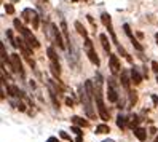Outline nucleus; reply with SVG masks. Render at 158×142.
Returning <instances> with one entry per match:
<instances>
[{
  "instance_id": "obj_22",
  "label": "nucleus",
  "mask_w": 158,
  "mask_h": 142,
  "mask_svg": "<svg viewBox=\"0 0 158 142\" xmlns=\"http://www.w3.org/2000/svg\"><path fill=\"white\" fill-rule=\"evenodd\" d=\"M46 53H48V58H50V61H51V62H59V61H58V56H56V53H54V48H53V46H48V48H46Z\"/></svg>"
},
{
  "instance_id": "obj_17",
  "label": "nucleus",
  "mask_w": 158,
  "mask_h": 142,
  "mask_svg": "<svg viewBox=\"0 0 158 142\" xmlns=\"http://www.w3.org/2000/svg\"><path fill=\"white\" fill-rule=\"evenodd\" d=\"M75 29H77V32L80 34V35H83L85 39H88V32H86V29H85V26H81V23L80 21H75Z\"/></svg>"
},
{
  "instance_id": "obj_36",
  "label": "nucleus",
  "mask_w": 158,
  "mask_h": 142,
  "mask_svg": "<svg viewBox=\"0 0 158 142\" xmlns=\"http://www.w3.org/2000/svg\"><path fill=\"white\" fill-rule=\"evenodd\" d=\"M155 39H156V45H158V34H155Z\"/></svg>"
},
{
  "instance_id": "obj_3",
  "label": "nucleus",
  "mask_w": 158,
  "mask_h": 142,
  "mask_svg": "<svg viewBox=\"0 0 158 142\" xmlns=\"http://www.w3.org/2000/svg\"><path fill=\"white\" fill-rule=\"evenodd\" d=\"M101 19H102V23H104V26L107 27V31H109V34H110V39H112V43H115V45H117V48H122V45L118 43V39H117V35H115V32H114V27H112V19H110V15H109V13H102Z\"/></svg>"
},
{
  "instance_id": "obj_15",
  "label": "nucleus",
  "mask_w": 158,
  "mask_h": 142,
  "mask_svg": "<svg viewBox=\"0 0 158 142\" xmlns=\"http://www.w3.org/2000/svg\"><path fill=\"white\" fill-rule=\"evenodd\" d=\"M99 40H101V43H102V48L109 53V51H110V42H109V39H107V35H106V34H101V35H99Z\"/></svg>"
},
{
  "instance_id": "obj_32",
  "label": "nucleus",
  "mask_w": 158,
  "mask_h": 142,
  "mask_svg": "<svg viewBox=\"0 0 158 142\" xmlns=\"http://www.w3.org/2000/svg\"><path fill=\"white\" fill-rule=\"evenodd\" d=\"M152 101H153V104H155V106H158V98L155 96V94H152Z\"/></svg>"
},
{
  "instance_id": "obj_40",
  "label": "nucleus",
  "mask_w": 158,
  "mask_h": 142,
  "mask_svg": "<svg viewBox=\"0 0 158 142\" xmlns=\"http://www.w3.org/2000/svg\"><path fill=\"white\" fill-rule=\"evenodd\" d=\"M13 2H16V0H13Z\"/></svg>"
},
{
  "instance_id": "obj_35",
  "label": "nucleus",
  "mask_w": 158,
  "mask_h": 142,
  "mask_svg": "<svg viewBox=\"0 0 158 142\" xmlns=\"http://www.w3.org/2000/svg\"><path fill=\"white\" fill-rule=\"evenodd\" d=\"M104 142H115V140H112V139H106Z\"/></svg>"
},
{
  "instance_id": "obj_11",
  "label": "nucleus",
  "mask_w": 158,
  "mask_h": 142,
  "mask_svg": "<svg viewBox=\"0 0 158 142\" xmlns=\"http://www.w3.org/2000/svg\"><path fill=\"white\" fill-rule=\"evenodd\" d=\"M53 26H54V24H53ZM61 34H62V31L58 29V27L54 26V42H56V45L59 46L61 50H64V48H66V43L62 42V35H61Z\"/></svg>"
},
{
  "instance_id": "obj_9",
  "label": "nucleus",
  "mask_w": 158,
  "mask_h": 142,
  "mask_svg": "<svg viewBox=\"0 0 158 142\" xmlns=\"http://www.w3.org/2000/svg\"><path fill=\"white\" fill-rule=\"evenodd\" d=\"M109 69L112 70V73L115 75V73H118L120 72V61H118V56L117 54H110L109 56Z\"/></svg>"
},
{
  "instance_id": "obj_23",
  "label": "nucleus",
  "mask_w": 158,
  "mask_h": 142,
  "mask_svg": "<svg viewBox=\"0 0 158 142\" xmlns=\"http://www.w3.org/2000/svg\"><path fill=\"white\" fill-rule=\"evenodd\" d=\"M137 102V93L136 91H129V107H133Z\"/></svg>"
},
{
  "instance_id": "obj_14",
  "label": "nucleus",
  "mask_w": 158,
  "mask_h": 142,
  "mask_svg": "<svg viewBox=\"0 0 158 142\" xmlns=\"http://www.w3.org/2000/svg\"><path fill=\"white\" fill-rule=\"evenodd\" d=\"M134 136L141 140V142H144V140L147 139V131H145L144 128H136V129H134Z\"/></svg>"
},
{
  "instance_id": "obj_6",
  "label": "nucleus",
  "mask_w": 158,
  "mask_h": 142,
  "mask_svg": "<svg viewBox=\"0 0 158 142\" xmlns=\"http://www.w3.org/2000/svg\"><path fill=\"white\" fill-rule=\"evenodd\" d=\"M107 99H109V102H117V101H118L117 81H115L114 78H109V86H107Z\"/></svg>"
},
{
  "instance_id": "obj_7",
  "label": "nucleus",
  "mask_w": 158,
  "mask_h": 142,
  "mask_svg": "<svg viewBox=\"0 0 158 142\" xmlns=\"http://www.w3.org/2000/svg\"><path fill=\"white\" fill-rule=\"evenodd\" d=\"M11 65H13V70H16L18 73L21 75V77H24L23 62H21V59H19V54H18V53H13V54H11Z\"/></svg>"
},
{
  "instance_id": "obj_16",
  "label": "nucleus",
  "mask_w": 158,
  "mask_h": 142,
  "mask_svg": "<svg viewBox=\"0 0 158 142\" xmlns=\"http://www.w3.org/2000/svg\"><path fill=\"white\" fill-rule=\"evenodd\" d=\"M70 121L73 123V126H88V121L83 120L81 117H72Z\"/></svg>"
},
{
  "instance_id": "obj_21",
  "label": "nucleus",
  "mask_w": 158,
  "mask_h": 142,
  "mask_svg": "<svg viewBox=\"0 0 158 142\" xmlns=\"http://www.w3.org/2000/svg\"><path fill=\"white\" fill-rule=\"evenodd\" d=\"M139 121H141V120H139L137 115H131V117H129V120H128V125L131 126L133 129H136V128H139V126H137V125H139Z\"/></svg>"
},
{
  "instance_id": "obj_8",
  "label": "nucleus",
  "mask_w": 158,
  "mask_h": 142,
  "mask_svg": "<svg viewBox=\"0 0 158 142\" xmlns=\"http://www.w3.org/2000/svg\"><path fill=\"white\" fill-rule=\"evenodd\" d=\"M23 37H24V40L27 42V46H29V48L32 50V48H39L40 46V43H39V40L35 39V37L29 32V29H27L24 34H23Z\"/></svg>"
},
{
  "instance_id": "obj_38",
  "label": "nucleus",
  "mask_w": 158,
  "mask_h": 142,
  "mask_svg": "<svg viewBox=\"0 0 158 142\" xmlns=\"http://www.w3.org/2000/svg\"><path fill=\"white\" fill-rule=\"evenodd\" d=\"M156 83H158V75H156Z\"/></svg>"
},
{
  "instance_id": "obj_33",
  "label": "nucleus",
  "mask_w": 158,
  "mask_h": 142,
  "mask_svg": "<svg viewBox=\"0 0 158 142\" xmlns=\"http://www.w3.org/2000/svg\"><path fill=\"white\" fill-rule=\"evenodd\" d=\"M150 134H152V136L156 134V128H150Z\"/></svg>"
},
{
  "instance_id": "obj_31",
  "label": "nucleus",
  "mask_w": 158,
  "mask_h": 142,
  "mask_svg": "<svg viewBox=\"0 0 158 142\" xmlns=\"http://www.w3.org/2000/svg\"><path fill=\"white\" fill-rule=\"evenodd\" d=\"M46 142H59V140H58V137H53V136H51V137L46 139Z\"/></svg>"
},
{
  "instance_id": "obj_2",
  "label": "nucleus",
  "mask_w": 158,
  "mask_h": 142,
  "mask_svg": "<svg viewBox=\"0 0 158 142\" xmlns=\"http://www.w3.org/2000/svg\"><path fill=\"white\" fill-rule=\"evenodd\" d=\"M80 99H81L83 107H85V112H86L88 118H94V117H96V112H94V109H93V102H91L93 99L88 96V93H86L85 86L80 88Z\"/></svg>"
},
{
  "instance_id": "obj_12",
  "label": "nucleus",
  "mask_w": 158,
  "mask_h": 142,
  "mask_svg": "<svg viewBox=\"0 0 158 142\" xmlns=\"http://www.w3.org/2000/svg\"><path fill=\"white\" fill-rule=\"evenodd\" d=\"M129 75H131V81L134 85H139V83L142 81V75L139 73V69L137 67H133L131 70H129Z\"/></svg>"
},
{
  "instance_id": "obj_34",
  "label": "nucleus",
  "mask_w": 158,
  "mask_h": 142,
  "mask_svg": "<svg viewBox=\"0 0 158 142\" xmlns=\"http://www.w3.org/2000/svg\"><path fill=\"white\" fill-rule=\"evenodd\" d=\"M77 142H83L81 140V136H77Z\"/></svg>"
},
{
  "instance_id": "obj_26",
  "label": "nucleus",
  "mask_w": 158,
  "mask_h": 142,
  "mask_svg": "<svg viewBox=\"0 0 158 142\" xmlns=\"http://www.w3.org/2000/svg\"><path fill=\"white\" fill-rule=\"evenodd\" d=\"M59 136H61V137H62L64 140H70V142H72V139H70V136L67 134V132H66V131H59Z\"/></svg>"
},
{
  "instance_id": "obj_4",
  "label": "nucleus",
  "mask_w": 158,
  "mask_h": 142,
  "mask_svg": "<svg viewBox=\"0 0 158 142\" xmlns=\"http://www.w3.org/2000/svg\"><path fill=\"white\" fill-rule=\"evenodd\" d=\"M21 16H23V21H26V23H31L32 21L35 29L39 27V15H37L35 10H32V8H26V10H23Z\"/></svg>"
},
{
  "instance_id": "obj_30",
  "label": "nucleus",
  "mask_w": 158,
  "mask_h": 142,
  "mask_svg": "<svg viewBox=\"0 0 158 142\" xmlns=\"http://www.w3.org/2000/svg\"><path fill=\"white\" fill-rule=\"evenodd\" d=\"M152 69H153L155 72H158V62H156V61H153V62H152Z\"/></svg>"
},
{
  "instance_id": "obj_27",
  "label": "nucleus",
  "mask_w": 158,
  "mask_h": 142,
  "mask_svg": "<svg viewBox=\"0 0 158 142\" xmlns=\"http://www.w3.org/2000/svg\"><path fill=\"white\" fill-rule=\"evenodd\" d=\"M0 51H2V61L6 59V53H5V45L3 43H0Z\"/></svg>"
},
{
  "instance_id": "obj_1",
  "label": "nucleus",
  "mask_w": 158,
  "mask_h": 142,
  "mask_svg": "<svg viewBox=\"0 0 158 142\" xmlns=\"http://www.w3.org/2000/svg\"><path fill=\"white\" fill-rule=\"evenodd\" d=\"M102 77H101V73H96V77H94V99H96V106H98V112H99V115L102 120H109L110 117V113L106 107V104H104V99H102Z\"/></svg>"
},
{
  "instance_id": "obj_25",
  "label": "nucleus",
  "mask_w": 158,
  "mask_h": 142,
  "mask_svg": "<svg viewBox=\"0 0 158 142\" xmlns=\"http://www.w3.org/2000/svg\"><path fill=\"white\" fill-rule=\"evenodd\" d=\"M5 11H6L8 15H13V13H15V6H13L11 3H6V5H5Z\"/></svg>"
},
{
  "instance_id": "obj_18",
  "label": "nucleus",
  "mask_w": 158,
  "mask_h": 142,
  "mask_svg": "<svg viewBox=\"0 0 158 142\" xmlns=\"http://www.w3.org/2000/svg\"><path fill=\"white\" fill-rule=\"evenodd\" d=\"M107 132H110V128H109V125H106V123L96 126V134H107Z\"/></svg>"
},
{
  "instance_id": "obj_20",
  "label": "nucleus",
  "mask_w": 158,
  "mask_h": 142,
  "mask_svg": "<svg viewBox=\"0 0 158 142\" xmlns=\"http://www.w3.org/2000/svg\"><path fill=\"white\" fill-rule=\"evenodd\" d=\"M13 26H15V29H16L18 32H19L21 35L27 31V27H24V26H23V23H21L19 19H15V21H13Z\"/></svg>"
},
{
  "instance_id": "obj_37",
  "label": "nucleus",
  "mask_w": 158,
  "mask_h": 142,
  "mask_svg": "<svg viewBox=\"0 0 158 142\" xmlns=\"http://www.w3.org/2000/svg\"><path fill=\"white\" fill-rule=\"evenodd\" d=\"M153 142H158V134H156V137H155V140Z\"/></svg>"
},
{
  "instance_id": "obj_13",
  "label": "nucleus",
  "mask_w": 158,
  "mask_h": 142,
  "mask_svg": "<svg viewBox=\"0 0 158 142\" xmlns=\"http://www.w3.org/2000/svg\"><path fill=\"white\" fill-rule=\"evenodd\" d=\"M6 91H8V94H10V96H13V98H21V96H23V91L18 88V86H15V85H8Z\"/></svg>"
},
{
  "instance_id": "obj_24",
  "label": "nucleus",
  "mask_w": 158,
  "mask_h": 142,
  "mask_svg": "<svg viewBox=\"0 0 158 142\" xmlns=\"http://www.w3.org/2000/svg\"><path fill=\"white\" fill-rule=\"evenodd\" d=\"M11 104H13V106H15L18 110H21V112H24V110H26V106H24V104H23L21 101H11Z\"/></svg>"
},
{
  "instance_id": "obj_28",
  "label": "nucleus",
  "mask_w": 158,
  "mask_h": 142,
  "mask_svg": "<svg viewBox=\"0 0 158 142\" xmlns=\"http://www.w3.org/2000/svg\"><path fill=\"white\" fill-rule=\"evenodd\" d=\"M72 132H75L77 136H81V134H83V132H81V129H80L78 126H72Z\"/></svg>"
},
{
  "instance_id": "obj_10",
  "label": "nucleus",
  "mask_w": 158,
  "mask_h": 142,
  "mask_svg": "<svg viewBox=\"0 0 158 142\" xmlns=\"http://www.w3.org/2000/svg\"><path fill=\"white\" fill-rule=\"evenodd\" d=\"M129 78H131L129 72H128V70H122V78H120V83H122V86H123L128 93L131 91V90H129V81H131Z\"/></svg>"
},
{
  "instance_id": "obj_19",
  "label": "nucleus",
  "mask_w": 158,
  "mask_h": 142,
  "mask_svg": "<svg viewBox=\"0 0 158 142\" xmlns=\"http://www.w3.org/2000/svg\"><path fill=\"white\" fill-rule=\"evenodd\" d=\"M117 126L122 128V129L126 128V117L123 115V113H118V117H117Z\"/></svg>"
},
{
  "instance_id": "obj_29",
  "label": "nucleus",
  "mask_w": 158,
  "mask_h": 142,
  "mask_svg": "<svg viewBox=\"0 0 158 142\" xmlns=\"http://www.w3.org/2000/svg\"><path fill=\"white\" fill-rule=\"evenodd\" d=\"M66 104H67L69 107H72V106H73V101H72L70 98H66Z\"/></svg>"
},
{
  "instance_id": "obj_39",
  "label": "nucleus",
  "mask_w": 158,
  "mask_h": 142,
  "mask_svg": "<svg viewBox=\"0 0 158 142\" xmlns=\"http://www.w3.org/2000/svg\"><path fill=\"white\" fill-rule=\"evenodd\" d=\"M72 2H78V0H72Z\"/></svg>"
},
{
  "instance_id": "obj_5",
  "label": "nucleus",
  "mask_w": 158,
  "mask_h": 142,
  "mask_svg": "<svg viewBox=\"0 0 158 142\" xmlns=\"http://www.w3.org/2000/svg\"><path fill=\"white\" fill-rule=\"evenodd\" d=\"M85 50H86V54H88L89 61H91L93 64L99 65V64H101V61H99L98 54H96V51H94V46H93V42H91L89 39H85Z\"/></svg>"
}]
</instances>
